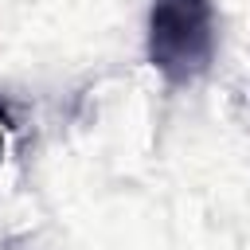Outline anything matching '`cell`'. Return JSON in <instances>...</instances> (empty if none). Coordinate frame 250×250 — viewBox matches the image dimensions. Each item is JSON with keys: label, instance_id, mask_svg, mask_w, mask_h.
<instances>
[{"label": "cell", "instance_id": "1", "mask_svg": "<svg viewBox=\"0 0 250 250\" xmlns=\"http://www.w3.org/2000/svg\"><path fill=\"white\" fill-rule=\"evenodd\" d=\"M215 59L211 0H156L148 12V62L168 86H191Z\"/></svg>", "mask_w": 250, "mask_h": 250}, {"label": "cell", "instance_id": "2", "mask_svg": "<svg viewBox=\"0 0 250 250\" xmlns=\"http://www.w3.org/2000/svg\"><path fill=\"white\" fill-rule=\"evenodd\" d=\"M0 156H4V129H0Z\"/></svg>", "mask_w": 250, "mask_h": 250}]
</instances>
